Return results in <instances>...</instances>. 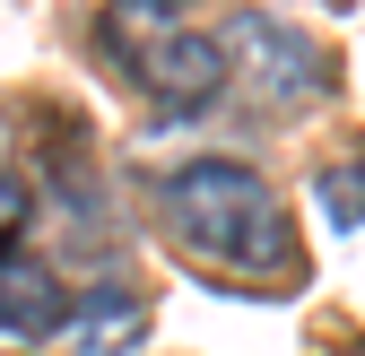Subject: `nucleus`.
<instances>
[{"label": "nucleus", "instance_id": "obj_1", "mask_svg": "<svg viewBox=\"0 0 365 356\" xmlns=\"http://www.w3.org/2000/svg\"><path fill=\"white\" fill-rule=\"evenodd\" d=\"M157 209L182 252L217 261V270H252L269 287L296 278V244H287V217H279V192L261 183L244 157H192L157 183Z\"/></svg>", "mask_w": 365, "mask_h": 356}, {"label": "nucleus", "instance_id": "obj_2", "mask_svg": "<svg viewBox=\"0 0 365 356\" xmlns=\"http://www.w3.org/2000/svg\"><path fill=\"white\" fill-rule=\"evenodd\" d=\"M217 53H226V78H244L252 105H269V113H304V105L331 96L322 43L296 35L287 18H269V9H235L217 26Z\"/></svg>", "mask_w": 365, "mask_h": 356}, {"label": "nucleus", "instance_id": "obj_3", "mask_svg": "<svg viewBox=\"0 0 365 356\" xmlns=\"http://www.w3.org/2000/svg\"><path fill=\"white\" fill-rule=\"evenodd\" d=\"M130 78H140L148 96H165V105H209L226 87V53H217V35L192 18V26H165L148 43H130Z\"/></svg>", "mask_w": 365, "mask_h": 356}, {"label": "nucleus", "instance_id": "obj_4", "mask_svg": "<svg viewBox=\"0 0 365 356\" xmlns=\"http://www.w3.org/2000/svg\"><path fill=\"white\" fill-rule=\"evenodd\" d=\"M70 322V287L26 252H0V330L9 339H53Z\"/></svg>", "mask_w": 365, "mask_h": 356}, {"label": "nucleus", "instance_id": "obj_5", "mask_svg": "<svg viewBox=\"0 0 365 356\" xmlns=\"http://www.w3.org/2000/svg\"><path fill=\"white\" fill-rule=\"evenodd\" d=\"M78 356H113L122 339H140V295H122V287H96V295H70V322Z\"/></svg>", "mask_w": 365, "mask_h": 356}, {"label": "nucleus", "instance_id": "obj_6", "mask_svg": "<svg viewBox=\"0 0 365 356\" xmlns=\"http://www.w3.org/2000/svg\"><path fill=\"white\" fill-rule=\"evenodd\" d=\"M313 200H322V217H331V226H365V157H348V165H322Z\"/></svg>", "mask_w": 365, "mask_h": 356}, {"label": "nucleus", "instance_id": "obj_7", "mask_svg": "<svg viewBox=\"0 0 365 356\" xmlns=\"http://www.w3.org/2000/svg\"><path fill=\"white\" fill-rule=\"evenodd\" d=\"M26 217H35V209H26V183H18V174H0V252L26 244Z\"/></svg>", "mask_w": 365, "mask_h": 356}]
</instances>
